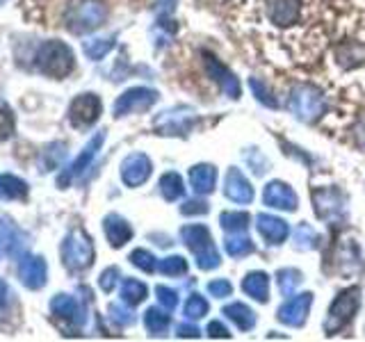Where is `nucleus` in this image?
I'll list each match as a JSON object with an SVG mask.
<instances>
[{
    "label": "nucleus",
    "instance_id": "obj_23",
    "mask_svg": "<svg viewBox=\"0 0 365 342\" xmlns=\"http://www.w3.org/2000/svg\"><path fill=\"white\" fill-rule=\"evenodd\" d=\"M160 192L167 201H176L185 194V182L176 174V171H169L163 178H160Z\"/></svg>",
    "mask_w": 365,
    "mask_h": 342
},
{
    "label": "nucleus",
    "instance_id": "obj_8",
    "mask_svg": "<svg viewBox=\"0 0 365 342\" xmlns=\"http://www.w3.org/2000/svg\"><path fill=\"white\" fill-rule=\"evenodd\" d=\"M311 306H313V294L311 292H302L292 296V299L285 301L279 308V322H283L285 326H304L308 313H311Z\"/></svg>",
    "mask_w": 365,
    "mask_h": 342
},
{
    "label": "nucleus",
    "instance_id": "obj_31",
    "mask_svg": "<svg viewBox=\"0 0 365 342\" xmlns=\"http://www.w3.org/2000/svg\"><path fill=\"white\" fill-rule=\"evenodd\" d=\"M315 231L311 228V224H306L302 222L299 226H297V231H294V247L297 249H302V251H311L315 247Z\"/></svg>",
    "mask_w": 365,
    "mask_h": 342
},
{
    "label": "nucleus",
    "instance_id": "obj_36",
    "mask_svg": "<svg viewBox=\"0 0 365 342\" xmlns=\"http://www.w3.org/2000/svg\"><path fill=\"white\" fill-rule=\"evenodd\" d=\"M130 260H133V265L135 267H140L142 271H155V258L151 251H146V249H137L130 254Z\"/></svg>",
    "mask_w": 365,
    "mask_h": 342
},
{
    "label": "nucleus",
    "instance_id": "obj_33",
    "mask_svg": "<svg viewBox=\"0 0 365 342\" xmlns=\"http://www.w3.org/2000/svg\"><path fill=\"white\" fill-rule=\"evenodd\" d=\"M208 311H210V306H208V301H205L201 294H190L187 296V301H185V315L190 319H201V317L208 315Z\"/></svg>",
    "mask_w": 365,
    "mask_h": 342
},
{
    "label": "nucleus",
    "instance_id": "obj_37",
    "mask_svg": "<svg viewBox=\"0 0 365 342\" xmlns=\"http://www.w3.org/2000/svg\"><path fill=\"white\" fill-rule=\"evenodd\" d=\"M155 294H158L160 306L167 308V311H174V308L178 306V294H176V290H169V288H165V285H158Z\"/></svg>",
    "mask_w": 365,
    "mask_h": 342
},
{
    "label": "nucleus",
    "instance_id": "obj_30",
    "mask_svg": "<svg viewBox=\"0 0 365 342\" xmlns=\"http://www.w3.org/2000/svg\"><path fill=\"white\" fill-rule=\"evenodd\" d=\"M53 311L57 315H62L66 319H80V315H83V311H80L78 301L73 299V296H66V294H60L57 299L53 301Z\"/></svg>",
    "mask_w": 365,
    "mask_h": 342
},
{
    "label": "nucleus",
    "instance_id": "obj_17",
    "mask_svg": "<svg viewBox=\"0 0 365 342\" xmlns=\"http://www.w3.org/2000/svg\"><path fill=\"white\" fill-rule=\"evenodd\" d=\"M180 237L185 247L190 251H194V256L201 254L203 249H208L212 244V237H210V231L201 224H190V226H182L180 228Z\"/></svg>",
    "mask_w": 365,
    "mask_h": 342
},
{
    "label": "nucleus",
    "instance_id": "obj_16",
    "mask_svg": "<svg viewBox=\"0 0 365 342\" xmlns=\"http://www.w3.org/2000/svg\"><path fill=\"white\" fill-rule=\"evenodd\" d=\"M217 182V169L212 165H194L190 169V185L194 190V194H210L215 190Z\"/></svg>",
    "mask_w": 365,
    "mask_h": 342
},
{
    "label": "nucleus",
    "instance_id": "obj_35",
    "mask_svg": "<svg viewBox=\"0 0 365 342\" xmlns=\"http://www.w3.org/2000/svg\"><path fill=\"white\" fill-rule=\"evenodd\" d=\"M249 87H251V91H254V96L262 103V105H267V108H277V105H279V100L272 96V91L265 87V83H260L258 78H251V80H249Z\"/></svg>",
    "mask_w": 365,
    "mask_h": 342
},
{
    "label": "nucleus",
    "instance_id": "obj_6",
    "mask_svg": "<svg viewBox=\"0 0 365 342\" xmlns=\"http://www.w3.org/2000/svg\"><path fill=\"white\" fill-rule=\"evenodd\" d=\"M155 100H158V91L146 89V87H133L117 98V103H114V114L123 117V114L146 112Z\"/></svg>",
    "mask_w": 365,
    "mask_h": 342
},
{
    "label": "nucleus",
    "instance_id": "obj_12",
    "mask_svg": "<svg viewBox=\"0 0 365 342\" xmlns=\"http://www.w3.org/2000/svg\"><path fill=\"white\" fill-rule=\"evenodd\" d=\"M302 0H265V11L274 26L288 28L299 19Z\"/></svg>",
    "mask_w": 365,
    "mask_h": 342
},
{
    "label": "nucleus",
    "instance_id": "obj_21",
    "mask_svg": "<svg viewBox=\"0 0 365 342\" xmlns=\"http://www.w3.org/2000/svg\"><path fill=\"white\" fill-rule=\"evenodd\" d=\"M224 315L231 319V322L240 328V331H251L256 326V315L249 306H245L242 301H233L224 306Z\"/></svg>",
    "mask_w": 365,
    "mask_h": 342
},
{
    "label": "nucleus",
    "instance_id": "obj_42",
    "mask_svg": "<svg viewBox=\"0 0 365 342\" xmlns=\"http://www.w3.org/2000/svg\"><path fill=\"white\" fill-rule=\"evenodd\" d=\"M205 333H208L210 338H215V340H220V338H231V333H228V328L222 324V322H210L208 324V328H205Z\"/></svg>",
    "mask_w": 365,
    "mask_h": 342
},
{
    "label": "nucleus",
    "instance_id": "obj_1",
    "mask_svg": "<svg viewBox=\"0 0 365 342\" xmlns=\"http://www.w3.org/2000/svg\"><path fill=\"white\" fill-rule=\"evenodd\" d=\"M288 110L306 123L317 121L327 112L324 94L313 85H297L288 96Z\"/></svg>",
    "mask_w": 365,
    "mask_h": 342
},
{
    "label": "nucleus",
    "instance_id": "obj_7",
    "mask_svg": "<svg viewBox=\"0 0 365 342\" xmlns=\"http://www.w3.org/2000/svg\"><path fill=\"white\" fill-rule=\"evenodd\" d=\"M203 68H205V73H208L217 85H220V89L224 91V96L228 98H240V80L228 71V68L217 60V57L212 53H203Z\"/></svg>",
    "mask_w": 365,
    "mask_h": 342
},
{
    "label": "nucleus",
    "instance_id": "obj_27",
    "mask_svg": "<svg viewBox=\"0 0 365 342\" xmlns=\"http://www.w3.org/2000/svg\"><path fill=\"white\" fill-rule=\"evenodd\" d=\"M146 285L142 281H135V279H128V281H123L121 285V299L128 304V306H137V304H142L146 299Z\"/></svg>",
    "mask_w": 365,
    "mask_h": 342
},
{
    "label": "nucleus",
    "instance_id": "obj_20",
    "mask_svg": "<svg viewBox=\"0 0 365 342\" xmlns=\"http://www.w3.org/2000/svg\"><path fill=\"white\" fill-rule=\"evenodd\" d=\"M106 235L112 247H123L133 237V228L119 214H110L106 219Z\"/></svg>",
    "mask_w": 365,
    "mask_h": 342
},
{
    "label": "nucleus",
    "instance_id": "obj_32",
    "mask_svg": "<svg viewBox=\"0 0 365 342\" xmlns=\"http://www.w3.org/2000/svg\"><path fill=\"white\" fill-rule=\"evenodd\" d=\"M160 271L165 276H182V274H187V260L180 256H169L160 260Z\"/></svg>",
    "mask_w": 365,
    "mask_h": 342
},
{
    "label": "nucleus",
    "instance_id": "obj_10",
    "mask_svg": "<svg viewBox=\"0 0 365 342\" xmlns=\"http://www.w3.org/2000/svg\"><path fill=\"white\" fill-rule=\"evenodd\" d=\"M224 197L233 203H251L254 201V187H251L249 178L240 169L231 167L226 171L224 178Z\"/></svg>",
    "mask_w": 365,
    "mask_h": 342
},
{
    "label": "nucleus",
    "instance_id": "obj_39",
    "mask_svg": "<svg viewBox=\"0 0 365 342\" xmlns=\"http://www.w3.org/2000/svg\"><path fill=\"white\" fill-rule=\"evenodd\" d=\"M231 283H228L226 279H220V281H210L208 283V292L212 294V296H217V299H222V296H228L231 294Z\"/></svg>",
    "mask_w": 365,
    "mask_h": 342
},
{
    "label": "nucleus",
    "instance_id": "obj_15",
    "mask_svg": "<svg viewBox=\"0 0 365 342\" xmlns=\"http://www.w3.org/2000/svg\"><path fill=\"white\" fill-rule=\"evenodd\" d=\"M101 114V100L94 94H83L71 105V121L76 125H91Z\"/></svg>",
    "mask_w": 365,
    "mask_h": 342
},
{
    "label": "nucleus",
    "instance_id": "obj_3",
    "mask_svg": "<svg viewBox=\"0 0 365 342\" xmlns=\"http://www.w3.org/2000/svg\"><path fill=\"white\" fill-rule=\"evenodd\" d=\"M345 194L338 187H319L313 190V212L322 222H338L345 217Z\"/></svg>",
    "mask_w": 365,
    "mask_h": 342
},
{
    "label": "nucleus",
    "instance_id": "obj_41",
    "mask_svg": "<svg viewBox=\"0 0 365 342\" xmlns=\"http://www.w3.org/2000/svg\"><path fill=\"white\" fill-rule=\"evenodd\" d=\"M117 276H119V269H114V267L106 269V271H103V276H101V288L106 292L114 290V285H117Z\"/></svg>",
    "mask_w": 365,
    "mask_h": 342
},
{
    "label": "nucleus",
    "instance_id": "obj_44",
    "mask_svg": "<svg viewBox=\"0 0 365 342\" xmlns=\"http://www.w3.org/2000/svg\"><path fill=\"white\" fill-rule=\"evenodd\" d=\"M112 317L117 319V322H121V324H130L133 322V315L121 306H112Z\"/></svg>",
    "mask_w": 365,
    "mask_h": 342
},
{
    "label": "nucleus",
    "instance_id": "obj_45",
    "mask_svg": "<svg viewBox=\"0 0 365 342\" xmlns=\"http://www.w3.org/2000/svg\"><path fill=\"white\" fill-rule=\"evenodd\" d=\"M199 336H201V331L197 326H192V324L178 326V338H199Z\"/></svg>",
    "mask_w": 365,
    "mask_h": 342
},
{
    "label": "nucleus",
    "instance_id": "obj_43",
    "mask_svg": "<svg viewBox=\"0 0 365 342\" xmlns=\"http://www.w3.org/2000/svg\"><path fill=\"white\" fill-rule=\"evenodd\" d=\"M11 128H14V119L5 108H0V137H7Z\"/></svg>",
    "mask_w": 365,
    "mask_h": 342
},
{
    "label": "nucleus",
    "instance_id": "obj_25",
    "mask_svg": "<svg viewBox=\"0 0 365 342\" xmlns=\"http://www.w3.org/2000/svg\"><path fill=\"white\" fill-rule=\"evenodd\" d=\"M103 140H106V135L103 133H98L94 140H91L87 146H85V151L78 155V160L73 162V167H71V171H68V176H76V174H80V171H85V167L94 160V155H96V151L101 148V144H103Z\"/></svg>",
    "mask_w": 365,
    "mask_h": 342
},
{
    "label": "nucleus",
    "instance_id": "obj_9",
    "mask_svg": "<svg viewBox=\"0 0 365 342\" xmlns=\"http://www.w3.org/2000/svg\"><path fill=\"white\" fill-rule=\"evenodd\" d=\"M262 201L269 208L285 210V212H294L299 208V199H297L294 190L283 180H269L265 185V192H262Z\"/></svg>",
    "mask_w": 365,
    "mask_h": 342
},
{
    "label": "nucleus",
    "instance_id": "obj_14",
    "mask_svg": "<svg viewBox=\"0 0 365 342\" xmlns=\"http://www.w3.org/2000/svg\"><path fill=\"white\" fill-rule=\"evenodd\" d=\"M192 123H194V112L178 108V110L165 112L163 117L158 119V130L163 135H182L192 128Z\"/></svg>",
    "mask_w": 365,
    "mask_h": 342
},
{
    "label": "nucleus",
    "instance_id": "obj_11",
    "mask_svg": "<svg viewBox=\"0 0 365 342\" xmlns=\"http://www.w3.org/2000/svg\"><path fill=\"white\" fill-rule=\"evenodd\" d=\"M151 160H148L144 153H133L125 157V162L121 167V178L125 185H130V187H140L144 185V182L148 180V176H151Z\"/></svg>",
    "mask_w": 365,
    "mask_h": 342
},
{
    "label": "nucleus",
    "instance_id": "obj_13",
    "mask_svg": "<svg viewBox=\"0 0 365 342\" xmlns=\"http://www.w3.org/2000/svg\"><path fill=\"white\" fill-rule=\"evenodd\" d=\"M256 222H258L256 228H258L260 237L272 247L285 242V237H288V233H290L288 222H283V219H279V217H274V214L262 212V214H258Z\"/></svg>",
    "mask_w": 365,
    "mask_h": 342
},
{
    "label": "nucleus",
    "instance_id": "obj_24",
    "mask_svg": "<svg viewBox=\"0 0 365 342\" xmlns=\"http://www.w3.org/2000/svg\"><path fill=\"white\" fill-rule=\"evenodd\" d=\"M171 311H160V308H148L146 315H144V324L146 328L151 331L153 336H160V333H165V331L169 328V322H171V317H169Z\"/></svg>",
    "mask_w": 365,
    "mask_h": 342
},
{
    "label": "nucleus",
    "instance_id": "obj_2",
    "mask_svg": "<svg viewBox=\"0 0 365 342\" xmlns=\"http://www.w3.org/2000/svg\"><path fill=\"white\" fill-rule=\"evenodd\" d=\"M359 304H361L359 288L342 290L334 299V304H331V308H329V317L324 322L327 336H334V333H338L340 328H345L354 319V313L359 311Z\"/></svg>",
    "mask_w": 365,
    "mask_h": 342
},
{
    "label": "nucleus",
    "instance_id": "obj_4",
    "mask_svg": "<svg viewBox=\"0 0 365 342\" xmlns=\"http://www.w3.org/2000/svg\"><path fill=\"white\" fill-rule=\"evenodd\" d=\"M39 60H41V71L57 78L66 76L73 68V53L62 41H48L46 46H41Z\"/></svg>",
    "mask_w": 365,
    "mask_h": 342
},
{
    "label": "nucleus",
    "instance_id": "obj_46",
    "mask_svg": "<svg viewBox=\"0 0 365 342\" xmlns=\"http://www.w3.org/2000/svg\"><path fill=\"white\" fill-rule=\"evenodd\" d=\"M3 292H5V285L0 283V301H3Z\"/></svg>",
    "mask_w": 365,
    "mask_h": 342
},
{
    "label": "nucleus",
    "instance_id": "obj_22",
    "mask_svg": "<svg viewBox=\"0 0 365 342\" xmlns=\"http://www.w3.org/2000/svg\"><path fill=\"white\" fill-rule=\"evenodd\" d=\"M21 276H23V283L30 285V288H39V285H43V281H46V265L39 258L23 260Z\"/></svg>",
    "mask_w": 365,
    "mask_h": 342
},
{
    "label": "nucleus",
    "instance_id": "obj_5",
    "mask_svg": "<svg viewBox=\"0 0 365 342\" xmlns=\"http://www.w3.org/2000/svg\"><path fill=\"white\" fill-rule=\"evenodd\" d=\"M64 262L71 269H87L94 260V247H91V239L83 233H73L71 237L64 242Z\"/></svg>",
    "mask_w": 365,
    "mask_h": 342
},
{
    "label": "nucleus",
    "instance_id": "obj_29",
    "mask_svg": "<svg viewBox=\"0 0 365 342\" xmlns=\"http://www.w3.org/2000/svg\"><path fill=\"white\" fill-rule=\"evenodd\" d=\"M299 283H302V271H297L292 267H285V269H281L277 274V285H279V290H281L283 296H290Z\"/></svg>",
    "mask_w": 365,
    "mask_h": 342
},
{
    "label": "nucleus",
    "instance_id": "obj_28",
    "mask_svg": "<svg viewBox=\"0 0 365 342\" xmlns=\"http://www.w3.org/2000/svg\"><path fill=\"white\" fill-rule=\"evenodd\" d=\"M220 226L226 233H245L249 226V214L247 212H222Z\"/></svg>",
    "mask_w": 365,
    "mask_h": 342
},
{
    "label": "nucleus",
    "instance_id": "obj_34",
    "mask_svg": "<svg viewBox=\"0 0 365 342\" xmlns=\"http://www.w3.org/2000/svg\"><path fill=\"white\" fill-rule=\"evenodd\" d=\"M222 262V256L220 251L215 249V244H210L208 249H203L201 254H197V267L203 269V271H210V269H217Z\"/></svg>",
    "mask_w": 365,
    "mask_h": 342
},
{
    "label": "nucleus",
    "instance_id": "obj_40",
    "mask_svg": "<svg viewBox=\"0 0 365 342\" xmlns=\"http://www.w3.org/2000/svg\"><path fill=\"white\" fill-rule=\"evenodd\" d=\"M182 214H205L208 212V203L205 201H199V199H192V201H185V205L180 208Z\"/></svg>",
    "mask_w": 365,
    "mask_h": 342
},
{
    "label": "nucleus",
    "instance_id": "obj_38",
    "mask_svg": "<svg viewBox=\"0 0 365 342\" xmlns=\"http://www.w3.org/2000/svg\"><path fill=\"white\" fill-rule=\"evenodd\" d=\"M110 48H112V39H96L91 43H85V53L91 57V60H101Z\"/></svg>",
    "mask_w": 365,
    "mask_h": 342
},
{
    "label": "nucleus",
    "instance_id": "obj_19",
    "mask_svg": "<svg viewBox=\"0 0 365 342\" xmlns=\"http://www.w3.org/2000/svg\"><path fill=\"white\" fill-rule=\"evenodd\" d=\"M103 19H106V9H103L98 3H87L78 5V14H76V30L78 32H85V30H91V28H98Z\"/></svg>",
    "mask_w": 365,
    "mask_h": 342
},
{
    "label": "nucleus",
    "instance_id": "obj_26",
    "mask_svg": "<svg viewBox=\"0 0 365 342\" xmlns=\"http://www.w3.org/2000/svg\"><path fill=\"white\" fill-rule=\"evenodd\" d=\"M224 251L231 258H242V256H249V254H254V242L247 237V235H233V237H228L224 239Z\"/></svg>",
    "mask_w": 365,
    "mask_h": 342
},
{
    "label": "nucleus",
    "instance_id": "obj_18",
    "mask_svg": "<svg viewBox=\"0 0 365 342\" xmlns=\"http://www.w3.org/2000/svg\"><path fill=\"white\" fill-rule=\"evenodd\" d=\"M242 292L251 299L265 304L269 299V276L265 271H249L242 279Z\"/></svg>",
    "mask_w": 365,
    "mask_h": 342
}]
</instances>
